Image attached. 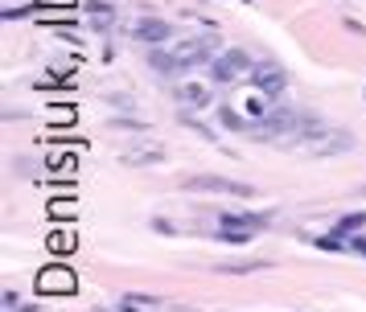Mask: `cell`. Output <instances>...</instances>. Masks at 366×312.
Segmentation results:
<instances>
[{"label":"cell","instance_id":"1","mask_svg":"<svg viewBox=\"0 0 366 312\" xmlns=\"http://www.w3.org/2000/svg\"><path fill=\"white\" fill-rule=\"evenodd\" d=\"M210 74L218 82H243L255 74V66H251V58L243 49H222V54H214V62H210Z\"/></svg>","mask_w":366,"mask_h":312},{"label":"cell","instance_id":"2","mask_svg":"<svg viewBox=\"0 0 366 312\" xmlns=\"http://www.w3.org/2000/svg\"><path fill=\"white\" fill-rule=\"evenodd\" d=\"M189 193H227V197H255L247 181H231V177H210V173H198V177L182 181Z\"/></svg>","mask_w":366,"mask_h":312},{"label":"cell","instance_id":"3","mask_svg":"<svg viewBox=\"0 0 366 312\" xmlns=\"http://www.w3.org/2000/svg\"><path fill=\"white\" fill-rule=\"evenodd\" d=\"M214 49H218V41H214V33H194V37H185V41H177L173 46V54L182 58V66L185 70H194V66H206V62H214Z\"/></svg>","mask_w":366,"mask_h":312},{"label":"cell","instance_id":"4","mask_svg":"<svg viewBox=\"0 0 366 312\" xmlns=\"http://www.w3.org/2000/svg\"><path fill=\"white\" fill-rule=\"evenodd\" d=\"M37 292H41V296H54V292L70 296V292H74V276H70L66 267H46V271L37 276Z\"/></svg>","mask_w":366,"mask_h":312},{"label":"cell","instance_id":"5","mask_svg":"<svg viewBox=\"0 0 366 312\" xmlns=\"http://www.w3.org/2000/svg\"><path fill=\"white\" fill-rule=\"evenodd\" d=\"M251 79H255V86H259L264 95H272V99H276V95L284 91V82H288V74H284V70H280L276 62H259V66H255V74H251Z\"/></svg>","mask_w":366,"mask_h":312},{"label":"cell","instance_id":"6","mask_svg":"<svg viewBox=\"0 0 366 312\" xmlns=\"http://www.w3.org/2000/svg\"><path fill=\"white\" fill-rule=\"evenodd\" d=\"M354 148V136L350 131H325L317 144H309V152L313 156H337V152H350Z\"/></svg>","mask_w":366,"mask_h":312},{"label":"cell","instance_id":"7","mask_svg":"<svg viewBox=\"0 0 366 312\" xmlns=\"http://www.w3.org/2000/svg\"><path fill=\"white\" fill-rule=\"evenodd\" d=\"M169 25L165 21H157V16H144V21H136L132 25V37L136 41H149V46H161V41H169Z\"/></svg>","mask_w":366,"mask_h":312},{"label":"cell","instance_id":"8","mask_svg":"<svg viewBox=\"0 0 366 312\" xmlns=\"http://www.w3.org/2000/svg\"><path fill=\"white\" fill-rule=\"evenodd\" d=\"M149 66L161 74V79H177V74H185L182 58H177L173 49H152V54H149Z\"/></svg>","mask_w":366,"mask_h":312},{"label":"cell","instance_id":"9","mask_svg":"<svg viewBox=\"0 0 366 312\" xmlns=\"http://www.w3.org/2000/svg\"><path fill=\"white\" fill-rule=\"evenodd\" d=\"M177 99L189 103V107H210V103H214L210 86H202V82H177Z\"/></svg>","mask_w":366,"mask_h":312},{"label":"cell","instance_id":"10","mask_svg":"<svg viewBox=\"0 0 366 312\" xmlns=\"http://www.w3.org/2000/svg\"><path fill=\"white\" fill-rule=\"evenodd\" d=\"M124 161L128 164H157V161H165V152H161V148H132Z\"/></svg>","mask_w":366,"mask_h":312},{"label":"cell","instance_id":"11","mask_svg":"<svg viewBox=\"0 0 366 312\" xmlns=\"http://www.w3.org/2000/svg\"><path fill=\"white\" fill-rule=\"evenodd\" d=\"M112 9H107V4H99V0H91V21H95V29H107V25H112Z\"/></svg>","mask_w":366,"mask_h":312},{"label":"cell","instance_id":"12","mask_svg":"<svg viewBox=\"0 0 366 312\" xmlns=\"http://www.w3.org/2000/svg\"><path fill=\"white\" fill-rule=\"evenodd\" d=\"M4 312H34L29 304H21L17 292H4Z\"/></svg>","mask_w":366,"mask_h":312},{"label":"cell","instance_id":"13","mask_svg":"<svg viewBox=\"0 0 366 312\" xmlns=\"http://www.w3.org/2000/svg\"><path fill=\"white\" fill-rule=\"evenodd\" d=\"M46 4H70V0H46Z\"/></svg>","mask_w":366,"mask_h":312},{"label":"cell","instance_id":"14","mask_svg":"<svg viewBox=\"0 0 366 312\" xmlns=\"http://www.w3.org/2000/svg\"><path fill=\"white\" fill-rule=\"evenodd\" d=\"M362 193H366V185H362Z\"/></svg>","mask_w":366,"mask_h":312}]
</instances>
